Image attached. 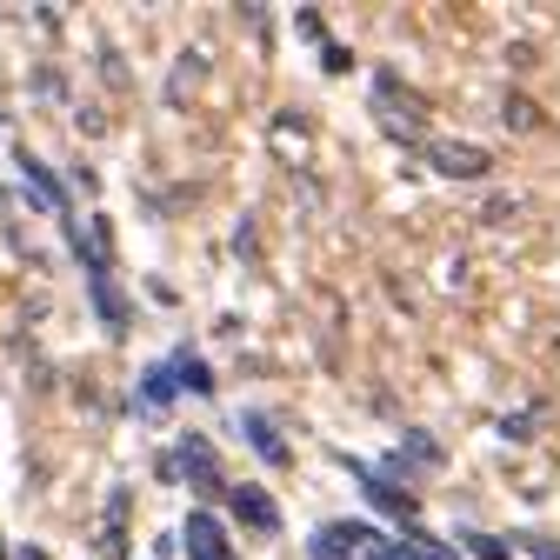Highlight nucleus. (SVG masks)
<instances>
[{"instance_id":"5","label":"nucleus","mask_w":560,"mask_h":560,"mask_svg":"<svg viewBox=\"0 0 560 560\" xmlns=\"http://www.w3.org/2000/svg\"><path fill=\"white\" fill-rule=\"evenodd\" d=\"M241 428L254 434V447H260V454H267L273 467H280V460H288V447H280V441H273V428H267V420H260V413H247V420H241Z\"/></svg>"},{"instance_id":"10","label":"nucleus","mask_w":560,"mask_h":560,"mask_svg":"<svg viewBox=\"0 0 560 560\" xmlns=\"http://www.w3.org/2000/svg\"><path fill=\"white\" fill-rule=\"evenodd\" d=\"M21 560H47V553H34V547H27V553H21Z\"/></svg>"},{"instance_id":"11","label":"nucleus","mask_w":560,"mask_h":560,"mask_svg":"<svg viewBox=\"0 0 560 560\" xmlns=\"http://www.w3.org/2000/svg\"><path fill=\"white\" fill-rule=\"evenodd\" d=\"M207 560H234V553H207Z\"/></svg>"},{"instance_id":"6","label":"nucleus","mask_w":560,"mask_h":560,"mask_svg":"<svg viewBox=\"0 0 560 560\" xmlns=\"http://www.w3.org/2000/svg\"><path fill=\"white\" fill-rule=\"evenodd\" d=\"M501 120H508L514 133H534V127H540V107H534V101H521V94H508V107H501Z\"/></svg>"},{"instance_id":"8","label":"nucleus","mask_w":560,"mask_h":560,"mask_svg":"<svg viewBox=\"0 0 560 560\" xmlns=\"http://www.w3.org/2000/svg\"><path fill=\"white\" fill-rule=\"evenodd\" d=\"M460 540H467V547H474L480 560H508V547H501L494 534H460Z\"/></svg>"},{"instance_id":"2","label":"nucleus","mask_w":560,"mask_h":560,"mask_svg":"<svg viewBox=\"0 0 560 560\" xmlns=\"http://www.w3.org/2000/svg\"><path fill=\"white\" fill-rule=\"evenodd\" d=\"M428 161H434L447 180H487V167H494V161H487L480 148H467V140H434V148H428Z\"/></svg>"},{"instance_id":"3","label":"nucleus","mask_w":560,"mask_h":560,"mask_svg":"<svg viewBox=\"0 0 560 560\" xmlns=\"http://www.w3.org/2000/svg\"><path fill=\"white\" fill-rule=\"evenodd\" d=\"M228 508H234L254 534H273V527H280V508L260 494V487H228Z\"/></svg>"},{"instance_id":"4","label":"nucleus","mask_w":560,"mask_h":560,"mask_svg":"<svg viewBox=\"0 0 560 560\" xmlns=\"http://www.w3.org/2000/svg\"><path fill=\"white\" fill-rule=\"evenodd\" d=\"M180 460H187V474H200V487H221V467H214V447H207V441H180Z\"/></svg>"},{"instance_id":"1","label":"nucleus","mask_w":560,"mask_h":560,"mask_svg":"<svg viewBox=\"0 0 560 560\" xmlns=\"http://www.w3.org/2000/svg\"><path fill=\"white\" fill-rule=\"evenodd\" d=\"M307 547H314V560H381L394 540H381V527H368V521H334Z\"/></svg>"},{"instance_id":"7","label":"nucleus","mask_w":560,"mask_h":560,"mask_svg":"<svg viewBox=\"0 0 560 560\" xmlns=\"http://www.w3.org/2000/svg\"><path fill=\"white\" fill-rule=\"evenodd\" d=\"M187 81H200V54H180V67H174V88H167V101H174V107L187 101Z\"/></svg>"},{"instance_id":"9","label":"nucleus","mask_w":560,"mask_h":560,"mask_svg":"<svg viewBox=\"0 0 560 560\" xmlns=\"http://www.w3.org/2000/svg\"><path fill=\"white\" fill-rule=\"evenodd\" d=\"M167 394H174V387H167V368H154V374H148V400H167Z\"/></svg>"}]
</instances>
